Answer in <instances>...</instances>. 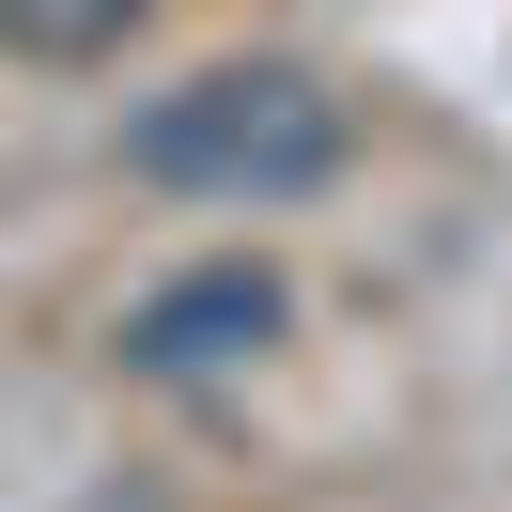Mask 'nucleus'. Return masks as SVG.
<instances>
[{"label": "nucleus", "instance_id": "f257e3e1", "mask_svg": "<svg viewBox=\"0 0 512 512\" xmlns=\"http://www.w3.org/2000/svg\"><path fill=\"white\" fill-rule=\"evenodd\" d=\"M342 94L311 63H202L171 94H140L125 125V171L140 187H187V202H311L342 171Z\"/></svg>", "mask_w": 512, "mask_h": 512}, {"label": "nucleus", "instance_id": "f03ea898", "mask_svg": "<svg viewBox=\"0 0 512 512\" xmlns=\"http://www.w3.org/2000/svg\"><path fill=\"white\" fill-rule=\"evenodd\" d=\"M280 326H295L280 264H187V280H156L125 311V357L140 373H233V357H264Z\"/></svg>", "mask_w": 512, "mask_h": 512}, {"label": "nucleus", "instance_id": "7ed1b4c3", "mask_svg": "<svg viewBox=\"0 0 512 512\" xmlns=\"http://www.w3.org/2000/svg\"><path fill=\"white\" fill-rule=\"evenodd\" d=\"M125 32H140V0H0V47L16 63H94Z\"/></svg>", "mask_w": 512, "mask_h": 512}]
</instances>
